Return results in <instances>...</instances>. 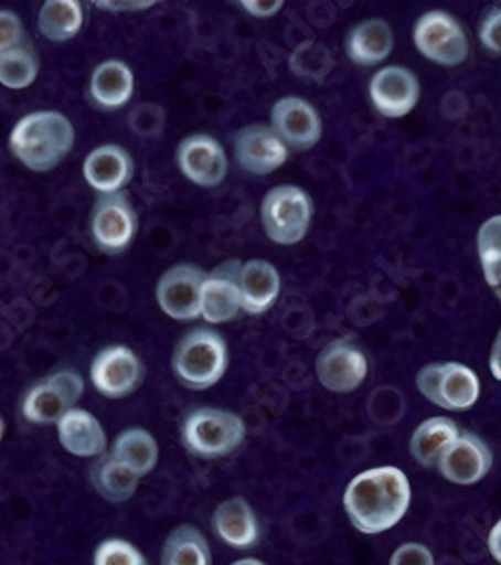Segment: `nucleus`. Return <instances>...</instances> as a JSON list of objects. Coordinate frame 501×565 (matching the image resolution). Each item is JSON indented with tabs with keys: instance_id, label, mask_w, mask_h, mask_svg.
<instances>
[{
	"instance_id": "aec40b11",
	"label": "nucleus",
	"mask_w": 501,
	"mask_h": 565,
	"mask_svg": "<svg viewBox=\"0 0 501 565\" xmlns=\"http://www.w3.org/2000/svg\"><path fill=\"white\" fill-rule=\"evenodd\" d=\"M241 311L263 316L271 309L281 294V275L273 263L250 259L241 265Z\"/></svg>"
},
{
	"instance_id": "2eb2a0df",
	"label": "nucleus",
	"mask_w": 501,
	"mask_h": 565,
	"mask_svg": "<svg viewBox=\"0 0 501 565\" xmlns=\"http://www.w3.org/2000/svg\"><path fill=\"white\" fill-rule=\"evenodd\" d=\"M493 454L480 435L459 431L437 459L439 476L454 486H476L490 473Z\"/></svg>"
},
{
	"instance_id": "c9c22d12",
	"label": "nucleus",
	"mask_w": 501,
	"mask_h": 565,
	"mask_svg": "<svg viewBox=\"0 0 501 565\" xmlns=\"http://www.w3.org/2000/svg\"><path fill=\"white\" fill-rule=\"evenodd\" d=\"M390 565H436V559L427 545L407 542L393 552Z\"/></svg>"
},
{
	"instance_id": "dca6fc26",
	"label": "nucleus",
	"mask_w": 501,
	"mask_h": 565,
	"mask_svg": "<svg viewBox=\"0 0 501 565\" xmlns=\"http://www.w3.org/2000/svg\"><path fill=\"white\" fill-rule=\"evenodd\" d=\"M235 161L243 171L265 177L281 169L289 159V149L275 135L269 125H247L241 127L233 139Z\"/></svg>"
},
{
	"instance_id": "4c0bfd02",
	"label": "nucleus",
	"mask_w": 501,
	"mask_h": 565,
	"mask_svg": "<svg viewBox=\"0 0 501 565\" xmlns=\"http://www.w3.org/2000/svg\"><path fill=\"white\" fill-rule=\"evenodd\" d=\"M98 9H103V11H142V9H149V7H153L154 2H95Z\"/></svg>"
},
{
	"instance_id": "c85d7f7f",
	"label": "nucleus",
	"mask_w": 501,
	"mask_h": 565,
	"mask_svg": "<svg viewBox=\"0 0 501 565\" xmlns=\"http://www.w3.org/2000/svg\"><path fill=\"white\" fill-rule=\"evenodd\" d=\"M211 550L203 532L191 525L181 523L167 535L161 554V565H211Z\"/></svg>"
},
{
	"instance_id": "f3484780",
	"label": "nucleus",
	"mask_w": 501,
	"mask_h": 565,
	"mask_svg": "<svg viewBox=\"0 0 501 565\" xmlns=\"http://www.w3.org/2000/svg\"><path fill=\"white\" fill-rule=\"evenodd\" d=\"M419 78L405 66H383L371 76L370 97L385 119H404L419 103Z\"/></svg>"
},
{
	"instance_id": "7ed1b4c3",
	"label": "nucleus",
	"mask_w": 501,
	"mask_h": 565,
	"mask_svg": "<svg viewBox=\"0 0 501 565\" xmlns=\"http://www.w3.org/2000/svg\"><path fill=\"white\" fill-rule=\"evenodd\" d=\"M230 365L225 338L211 327L186 331L174 345L171 367L174 377L191 392H205L223 380Z\"/></svg>"
},
{
	"instance_id": "ddd939ff",
	"label": "nucleus",
	"mask_w": 501,
	"mask_h": 565,
	"mask_svg": "<svg viewBox=\"0 0 501 565\" xmlns=\"http://www.w3.org/2000/svg\"><path fill=\"white\" fill-rule=\"evenodd\" d=\"M177 164L193 185L215 189L230 173V161L221 142L207 132L189 135L177 147Z\"/></svg>"
},
{
	"instance_id": "f257e3e1",
	"label": "nucleus",
	"mask_w": 501,
	"mask_h": 565,
	"mask_svg": "<svg viewBox=\"0 0 501 565\" xmlns=\"http://www.w3.org/2000/svg\"><path fill=\"white\" fill-rule=\"evenodd\" d=\"M412 503V486L404 471L393 466L365 469L349 481L343 510L349 522L365 535L390 532L402 522Z\"/></svg>"
},
{
	"instance_id": "7c9ffc66",
	"label": "nucleus",
	"mask_w": 501,
	"mask_h": 565,
	"mask_svg": "<svg viewBox=\"0 0 501 565\" xmlns=\"http://www.w3.org/2000/svg\"><path fill=\"white\" fill-rule=\"evenodd\" d=\"M478 255L486 282L500 297L501 285V217L488 218L478 231Z\"/></svg>"
},
{
	"instance_id": "39448f33",
	"label": "nucleus",
	"mask_w": 501,
	"mask_h": 565,
	"mask_svg": "<svg viewBox=\"0 0 501 565\" xmlns=\"http://www.w3.org/2000/svg\"><path fill=\"white\" fill-rule=\"evenodd\" d=\"M313 213L316 205L306 189L297 185L273 186L263 196V231L275 245L291 247L306 239Z\"/></svg>"
},
{
	"instance_id": "4468645a",
	"label": "nucleus",
	"mask_w": 501,
	"mask_h": 565,
	"mask_svg": "<svg viewBox=\"0 0 501 565\" xmlns=\"http://www.w3.org/2000/svg\"><path fill=\"white\" fill-rule=\"evenodd\" d=\"M271 129L295 152L311 151L323 137L319 110L301 97L279 98L271 109Z\"/></svg>"
},
{
	"instance_id": "412c9836",
	"label": "nucleus",
	"mask_w": 501,
	"mask_h": 565,
	"mask_svg": "<svg viewBox=\"0 0 501 565\" xmlns=\"http://www.w3.org/2000/svg\"><path fill=\"white\" fill-rule=\"evenodd\" d=\"M213 532L223 544L235 550H249L259 542V522L249 505L241 495L221 501L213 511Z\"/></svg>"
},
{
	"instance_id": "b1692460",
	"label": "nucleus",
	"mask_w": 501,
	"mask_h": 565,
	"mask_svg": "<svg viewBox=\"0 0 501 565\" xmlns=\"http://www.w3.org/2000/svg\"><path fill=\"white\" fill-rule=\"evenodd\" d=\"M135 76L122 61H105L93 71L88 81L90 100L103 110H119L131 100Z\"/></svg>"
},
{
	"instance_id": "2f4dec72",
	"label": "nucleus",
	"mask_w": 501,
	"mask_h": 565,
	"mask_svg": "<svg viewBox=\"0 0 501 565\" xmlns=\"http://www.w3.org/2000/svg\"><path fill=\"white\" fill-rule=\"evenodd\" d=\"M289 66L294 75L321 83L333 68V56L329 53L328 46L316 41H306L295 49L294 55L289 58Z\"/></svg>"
},
{
	"instance_id": "72a5a7b5",
	"label": "nucleus",
	"mask_w": 501,
	"mask_h": 565,
	"mask_svg": "<svg viewBox=\"0 0 501 565\" xmlns=\"http://www.w3.org/2000/svg\"><path fill=\"white\" fill-rule=\"evenodd\" d=\"M480 34L481 44L483 49L493 56L501 55V9L500 7H491L490 11L483 14V19L480 22Z\"/></svg>"
},
{
	"instance_id": "ea45409f",
	"label": "nucleus",
	"mask_w": 501,
	"mask_h": 565,
	"mask_svg": "<svg viewBox=\"0 0 501 565\" xmlns=\"http://www.w3.org/2000/svg\"><path fill=\"white\" fill-rule=\"evenodd\" d=\"M501 335L498 333V338H495V343H493V348H491L490 355V370L493 373V377L495 380H501V367H500V351H501Z\"/></svg>"
},
{
	"instance_id": "58836bf2",
	"label": "nucleus",
	"mask_w": 501,
	"mask_h": 565,
	"mask_svg": "<svg viewBox=\"0 0 501 565\" xmlns=\"http://www.w3.org/2000/svg\"><path fill=\"white\" fill-rule=\"evenodd\" d=\"M501 522L495 523L491 527L490 537H488V547H490V554L493 555V559L500 564L501 562Z\"/></svg>"
},
{
	"instance_id": "f704fd0d",
	"label": "nucleus",
	"mask_w": 501,
	"mask_h": 565,
	"mask_svg": "<svg viewBox=\"0 0 501 565\" xmlns=\"http://www.w3.org/2000/svg\"><path fill=\"white\" fill-rule=\"evenodd\" d=\"M24 43V26L19 14L0 9V53Z\"/></svg>"
},
{
	"instance_id": "e433bc0d",
	"label": "nucleus",
	"mask_w": 501,
	"mask_h": 565,
	"mask_svg": "<svg viewBox=\"0 0 501 565\" xmlns=\"http://www.w3.org/2000/svg\"><path fill=\"white\" fill-rule=\"evenodd\" d=\"M239 4L243 11L249 12L257 19H269L284 9L285 2L284 0H271V2L269 0H243Z\"/></svg>"
},
{
	"instance_id": "6ab92c4d",
	"label": "nucleus",
	"mask_w": 501,
	"mask_h": 565,
	"mask_svg": "<svg viewBox=\"0 0 501 565\" xmlns=\"http://www.w3.org/2000/svg\"><path fill=\"white\" fill-rule=\"evenodd\" d=\"M83 174L88 186L100 195L120 193L131 183L135 174V161L131 152L120 145H100L88 152L83 163Z\"/></svg>"
},
{
	"instance_id": "423d86ee",
	"label": "nucleus",
	"mask_w": 501,
	"mask_h": 565,
	"mask_svg": "<svg viewBox=\"0 0 501 565\" xmlns=\"http://www.w3.org/2000/svg\"><path fill=\"white\" fill-rule=\"evenodd\" d=\"M415 385L427 402L446 412H469L480 402L478 373L458 361H436L424 365L415 377Z\"/></svg>"
},
{
	"instance_id": "4be33fe9",
	"label": "nucleus",
	"mask_w": 501,
	"mask_h": 565,
	"mask_svg": "<svg viewBox=\"0 0 501 565\" xmlns=\"http://www.w3.org/2000/svg\"><path fill=\"white\" fill-rule=\"evenodd\" d=\"M61 446L71 456L100 457L107 454V434L95 415L73 407L56 422Z\"/></svg>"
},
{
	"instance_id": "79ce46f5",
	"label": "nucleus",
	"mask_w": 501,
	"mask_h": 565,
	"mask_svg": "<svg viewBox=\"0 0 501 565\" xmlns=\"http://www.w3.org/2000/svg\"><path fill=\"white\" fill-rule=\"evenodd\" d=\"M2 435H4V424H2V417H0V441H2Z\"/></svg>"
},
{
	"instance_id": "9d476101",
	"label": "nucleus",
	"mask_w": 501,
	"mask_h": 565,
	"mask_svg": "<svg viewBox=\"0 0 501 565\" xmlns=\"http://www.w3.org/2000/svg\"><path fill=\"white\" fill-rule=\"evenodd\" d=\"M370 361L363 349L349 338L333 339L319 351L316 375L319 383L331 393H353L367 380Z\"/></svg>"
},
{
	"instance_id": "c756f323",
	"label": "nucleus",
	"mask_w": 501,
	"mask_h": 565,
	"mask_svg": "<svg viewBox=\"0 0 501 565\" xmlns=\"http://www.w3.org/2000/svg\"><path fill=\"white\" fill-rule=\"evenodd\" d=\"M39 56L31 44L22 43L0 53V85L12 90L29 88L39 76Z\"/></svg>"
},
{
	"instance_id": "9b49d317",
	"label": "nucleus",
	"mask_w": 501,
	"mask_h": 565,
	"mask_svg": "<svg viewBox=\"0 0 501 565\" xmlns=\"http://www.w3.org/2000/svg\"><path fill=\"white\" fill-rule=\"evenodd\" d=\"M207 273L195 263H177L157 282L154 297L164 316L174 321H195L201 317V287Z\"/></svg>"
},
{
	"instance_id": "a211bd4d",
	"label": "nucleus",
	"mask_w": 501,
	"mask_h": 565,
	"mask_svg": "<svg viewBox=\"0 0 501 565\" xmlns=\"http://www.w3.org/2000/svg\"><path fill=\"white\" fill-rule=\"evenodd\" d=\"M241 265L239 259L221 263L203 281L201 317L211 326L233 321L241 313Z\"/></svg>"
},
{
	"instance_id": "473e14b6",
	"label": "nucleus",
	"mask_w": 501,
	"mask_h": 565,
	"mask_svg": "<svg viewBox=\"0 0 501 565\" xmlns=\"http://www.w3.org/2000/svg\"><path fill=\"white\" fill-rule=\"evenodd\" d=\"M93 565H149L147 557L141 554L139 547H135L131 542H125L119 537L105 540L98 544L93 555Z\"/></svg>"
},
{
	"instance_id": "393cba45",
	"label": "nucleus",
	"mask_w": 501,
	"mask_h": 565,
	"mask_svg": "<svg viewBox=\"0 0 501 565\" xmlns=\"http://www.w3.org/2000/svg\"><path fill=\"white\" fill-rule=\"evenodd\" d=\"M458 435L459 425L454 419L444 415L429 417L412 435L409 454L422 468H436L437 459Z\"/></svg>"
},
{
	"instance_id": "f8f14e48",
	"label": "nucleus",
	"mask_w": 501,
	"mask_h": 565,
	"mask_svg": "<svg viewBox=\"0 0 501 565\" xmlns=\"http://www.w3.org/2000/svg\"><path fill=\"white\" fill-rule=\"evenodd\" d=\"M142 380L145 367L141 359L125 345H113L98 351L97 358L90 363L93 387L109 399L129 397L141 387Z\"/></svg>"
},
{
	"instance_id": "0eeeda50",
	"label": "nucleus",
	"mask_w": 501,
	"mask_h": 565,
	"mask_svg": "<svg viewBox=\"0 0 501 565\" xmlns=\"http://www.w3.org/2000/svg\"><path fill=\"white\" fill-rule=\"evenodd\" d=\"M139 231V215L127 193L98 195L90 217L88 233L100 253L120 255L129 249Z\"/></svg>"
},
{
	"instance_id": "6e6552de",
	"label": "nucleus",
	"mask_w": 501,
	"mask_h": 565,
	"mask_svg": "<svg viewBox=\"0 0 501 565\" xmlns=\"http://www.w3.org/2000/svg\"><path fill=\"white\" fill-rule=\"evenodd\" d=\"M83 393L85 381L77 371H55L26 392L22 399V417L34 425L56 424L77 405Z\"/></svg>"
},
{
	"instance_id": "a19ab883",
	"label": "nucleus",
	"mask_w": 501,
	"mask_h": 565,
	"mask_svg": "<svg viewBox=\"0 0 501 565\" xmlns=\"http://www.w3.org/2000/svg\"><path fill=\"white\" fill-rule=\"evenodd\" d=\"M231 565H267L263 564L262 559H257V557H243V559H237L235 564Z\"/></svg>"
},
{
	"instance_id": "bb28decb",
	"label": "nucleus",
	"mask_w": 501,
	"mask_h": 565,
	"mask_svg": "<svg viewBox=\"0 0 501 565\" xmlns=\"http://www.w3.org/2000/svg\"><path fill=\"white\" fill-rule=\"evenodd\" d=\"M85 22V11L78 0H46L36 19L39 33L53 43L75 39Z\"/></svg>"
},
{
	"instance_id": "cd10ccee",
	"label": "nucleus",
	"mask_w": 501,
	"mask_h": 565,
	"mask_svg": "<svg viewBox=\"0 0 501 565\" xmlns=\"http://www.w3.org/2000/svg\"><path fill=\"white\" fill-rule=\"evenodd\" d=\"M110 456L117 457L139 478H145L159 463V444L147 429L131 427V429H125L117 435Z\"/></svg>"
},
{
	"instance_id": "f03ea898",
	"label": "nucleus",
	"mask_w": 501,
	"mask_h": 565,
	"mask_svg": "<svg viewBox=\"0 0 501 565\" xmlns=\"http://www.w3.org/2000/svg\"><path fill=\"white\" fill-rule=\"evenodd\" d=\"M73 122L58 110H34L22 117L9 137V149L19 163L34 173H49L75 147Z\"/></svg>"
},
{
	"instance_id": "5701e85b",
	"label": "nucleus",
	"mask_w": 501,
	"mask_h": 565,
	"mask_svg": "<svg viewBox=\"0 0 501 565\" xmlns=\"http://www.w3.org/2000/svg\"><path fill=\"white\" fill-rule=\"evenodd\" d=\"M393 39L392 26L383 19H367L361 21L349 31L345 36V55L351 63L358 66L382 65L387 56L392 55Z\"/></svg>"
},
{
	"instance_id": "20e7f679",
	"label": "nucleus",
	"mask_w": 501,
	"mask_h": 565,
	"mask_svg": "<svg viewBox=\"0 0 501 565\" xmlns=\"http://www.w3.org/2000/svg\"><path fill=\"white\" fill-rule=\"evenodd\" d=\"M247 435L239 415L218 407H196L189 412L181 425V441L199 459H221L237 451Z\"/></svg>"
},
{
	"instance_id": "a878e982",
	"label": "nucleus",
	"mask_w": 501,
	"mask_h": 565,
	"mask_svg": "<svg viewBox=\"0 0 501 565\" xmlns=\"http://www.w3.org/2000/svg\"><path fill=\"white\" fill-rule=\"evenodd\" d=\"M141 478L127 468L117 457L100 456L97 463L90 468V483L103 500L110 503H125L131 500L139 488Z\"/></svg>"
},
{
	"instance_id": "1a4fd4ad",
	"label": "nucleus",
	"mask_w": 501,
	"mask_h": 565,
	"mask_svg": "<svg viewBox=\"0 0 501 565\" xmlns=\"http://www.w3.org/2000/svg\"><path fill=\"white\" fill-rule=\"evenodd\" d=\"M417 53L441 66H459L468 61L469 39L456 17L446 11L425 12L414 26Z\"/></svg>"
}]
</instances>
